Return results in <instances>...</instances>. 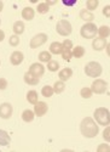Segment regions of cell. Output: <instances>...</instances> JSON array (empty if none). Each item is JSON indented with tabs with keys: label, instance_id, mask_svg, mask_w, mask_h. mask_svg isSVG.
I'll use <instances>...</instances> for the list:
<instances>
[{
	"label": "cell",
	"instance_id": "1",
	"mask_svg": "<svg viewBox=\"0 0 110 152\" xmlns=\"http://www.w3.org/2000/svg\"><path fill=\"white\" fill-rule=\"evenodd\" d=\"M80 130H81V134L85 137H88V139L94 137L96 135H98V133H99L98 125L96 124V122L91 117H86V118H83L81 121Z\"/></svg>",
	"mask_w": 110,
	"mask_h": 152
},
{
	"label": "cell",
	"instance_id": "2",
	"mask_svg": "<svg viewBox=\"0 0 110 152\" xmlns=\"http://www.w3.org/2000/svg\"><path fill=\"white\" fill-rule=\"evenodd\" d=\"M94 119L97 121V123L101 125H109L110 124V112L108 108L105 107H99L94 111Z\"/></svg>",
	"mask_w": 110,
	"mask_h": 152
},
{
	"label": "cell",
	"instance_id": "3",
	"mask_svg": "<svg viewBox=\"0 0 110 152\" xmlns=\"http://www.w3.org/2000/svg\"><path fill=\"white\" fill-rule=\"evenodd\" d=\"M103 72V67L101 63L96 62V61H92V62H88L86 66H85V73H86V75H88V77L91 78H97L99 77V75L102 74Z\"/></svg>",
	"mask_w": 110,
	"mask_h": 152
},
{
	"label": "cell",
	"instance_id": "4",
	"mask_svg": "<svg viewBox=\"0 0 110 152\" xmlns=\"http://www.w3.org/2000/svg\"><path fill=\"white\" fill-rule=\"evenodd\" d=\"M97 31H98V28H97L96 24L92 23V22H90V23H85L83 26L81 27L80 34H81L82 38H85V39H91V38H94L96 37Z\"/></svg>",
	"mask_w": 110,
	"mask_h": 152
},
{
	"label": "cell",
	"instance_id": "5",
	"mask_svg": "<svg viewBox=\"0 0 110 152\" xmlns=\"http://www.w3.org/2000/svg\"><path fill=\"white\" fill-rule=\"evenodd\" d=\"M56 31L59 35H63V37H68L73 32V27H71V24L69 21L67 20H60L57 22L56 24Z\"/></svg>",
	"mask_w": 110,
	"mask_h": 152
},
{
	"label": "cell",
	"instance_id": "6",
	"mask_svg": "<svg viewBox=\"0 0 110 152\" xmlns=\"http://www.w3.org/2000/svg\"><path fill=\"white\" fill-rule=\"evenodd\" d=\"M106 89H108V83L103 79H96L91 86L92 93H96V94H104Z\"/></svg>",
	"mask_w": 110,
	"mask_h": 152
},
{
	"label": "cell",
	"instance_id": "7",
	"mask_svg": "<svg viewBox=\"0 0 110 152\" xmlns=\"http://www.w3.org/2000/svg\"><path fill=\"white\" fill-rule=\"evenodd\" d=\"M47 34L45 33H39V34H36L35 37H33L32 39H30V48L32 49H36V48H39L41 45H44L46 42H47Z\"/></svg>",
	"mask_w": 110,
	"mask_h": 152
},
{
	"label": "cell",
	"instance_id": "8",
	"mask_svg": "<svg viewBox=\"0 0 110 152\" xmlns=\"http://www.w3.org/2000/svg\"><path fill=\"white\" fill-rule=\"evenodd\" d=\"M12 112H14V108H12L11 104L4 102V104L0 105V118L9 119L12 116Z\"/></svg>",
	"mask_w": 110,
	"mask_h": 152
},
{
	"label": "cell",
	"instance_id": "9",
	"mask_svg": "<svg viewBox=\"0 0 110 152\" xmlns=\"http://www.w3.org/2000/svg\"><path fill=\"white\" fill-rule=\"evenodd\" d=\"M28 73H30L32 75H34L36 78H40L45 73V67L42 66V63H33V65H30V67H29Z\"/></svg>",
	"mask_w": 110,
	"mask_h": 152
},
{
	"label": "cell",
	"instance_id": "10",
	"mask_svg": "<svg viewBox=\"0 0 110 152\" xmlns=\"http://www.w3.org/2000/svg\"><path fill=\"white\" fill-rule=\"evenodd\" d=\"M47 111H48V106H47V104L46 102H42V101H38L35 105H34V113L36 116H39V117H42V116H45L46 113H47Z\"/></svg>",
	"mask_w": 110,
	"mask_h": 152
},
{
	"label": "cell",
	"instance_id": "11",
	"mask_svg": "<svg viewBox=\"0 0 110 152\" xmlns=\"http://www.w3.org/2000/svg\"><path fill=\"white\" fill-rule=\"evenodd\" d=\"M106 45L108 43H106V39H104V38H96L92 43V48L96 51H102V50L106 48Z\"/></svg>",
	"mask_w": 110,
	"mask_h": 152
},
{
	"label": "cell",
	"instance_id": "12",
	"mask_svg": "<svg viewBox=\"0 0 110 152\" xmlns=\"http://www.w3.org/2000/svg\"><path fill=\"white\" fill-rule=\"evenodd\" d=\"M23 60H24V55L21 51H14L10 56V62H11V65H14V66L21 65Z\"/></svg>",
	"mask_w": 110,
	"mask_h": 152
},
{
	"label": "cell",
	"instance_id": "13",
	"mask_svg": "<svg viewBox=\"0 0 110 152\" xmlns=\"http://www.w3.org/2000/svg\"><path fill=\"white\" fill-rule=\"evenodd\" d=\"M71 75H73V69L69 68V67L63 68L62 71L58 73V77H59V80H60V82H67V80H69Z\"/></svg>",
	"mask_w": 110,
	"mask_h": 152
},
{
	"label": "cell",
	"instance_id": "14",
	"mask_svg": "<svg viewBox=\"0 0 110 152\" xmlns=\"http://www.w3.org/2000/svg\"><path fill=\"white\" fill-rule=\"evenodd\" d=\"M34 15H35V11L32 7H24L22 10V17L26 21H32L34 18Z\"/></svg>",
	"mask_w": 110,
	"mask_h": 152
},
{
	"label": "cell",
	"instance_id": "15",
	"mask_svg": "<svg viewBox=\"0 0 110 152\" xmlns=\"http://www.w3.org/2000/svg\"><path fill=\"white\" fill-rule=\"evenodd\" d=\"M11 142V137L10 135L0 129V146H9Z\"/></svg>",
	"mask_w": 110,
	"mask_h": 152
},
{
	"label": "cell",
	"instance_id": "16",
	"mask_svg": "<svg viewBox=\"0 0 110 152\" xmlns=\"http://www.w3.org/2000/svg\"><path fill=\"white\" fill-rule=\"evenodd\" d=\"M80 17H81V20L86 21L87 23H90V22H92L94 20V15L92 14V12L87 11V10H81L80 11Z\"/></svg>",
	"mask_w": 110,
	"mask_h": 152
},
{
	"label": "cell",
	"instance_id": "17",
	"mask_svg": "<svg viewBox=\"0 0 110 152\" xmlns=\"http://www.w3.org/2000/svg\"><path fill=\"white\" fill-rule=\"evenodd\" d=\"M12 29H14V33L15 35H19L24 32V29H26V27H24V23L22 21H17L14 23V27H12Z\"/></svg>",
	"mask_w": 110,
	"mask_h": 152
},
{
	"label": "cell",
	"instance_id": "18",
	"mask_svg": "<svg viewBox=\"0 0 110 152\" xmlns=\"http://www.w3.org/2000/svg\"><path fill=\"white\" fill-rule=\"evenodd\" d=\"M24 82H26L28 85H36L39 83V78H36L34 77V75H32L30 73H26L24 74Z\"/></svg>",
	"mask_w": 110,
	"mask_h": 152
},
{
	"label": "cell",
	"instance_id": "19",
	"mask_svg": "<svg viewBox=\"0 0 110 152\" xmlns=\"http://www.w3.org/2000/svg\"><path fill=\"white\" fill-rule=\"evenodd\" d=\"M62 44L58 43V42H55L50 45V53H52L53 55H59L60 53H62Z\"/></svg>",
	"mask_w": 110,
	"mask_h": 152
},
{
	"label": "cell",
	"instance_id": "20",
	"mask_svg": "<svg viewBox=\"0 0 110 152\" xmlns=\"http://www.w3.org/2000/svg\"><path fill=\"white\" fill-rule=\"evenodd\" d=\"M34 117H35V113L33 111H30V110H26V111H23V113H22V119L24 122H27V123L33 122Z\"/></svg>",
	"mask_w": 110,
	"mask_h": 152
},
{
	"label": "cell",
	"instance_id": "21",
	"mask_svg": "<svg viewBox=\"0 0 110 152\" xmlns=\"http://www.w3.org/2000/svg\"><path fill=\"white\" fill-rule=\"evenodd\" d=\"M71 55H73V57H75V58H81L85 55V48L83 46L74 48V50L71 51Z\"/></svg>",
	"mask_w": 110,
	"mask_h": 152
},
{
	"label": "cell",
	"instance_id": "22",
	"mask_svg": "<svg viewBox=\"0 0 110 152\" xmlns=\"http://www.w3.org/2000/svg\"><path fill=\"white\" fill-rule=\"evenodd\" d=\"M27 100H28V102H29V104L35 105L36 102H38V93H36L35 90H30V91H28V94H27Z\"/></svg>",
	"mask_w": 110,
	"mask_h": 152
},
{
	"label": "cell",
	"instance_id": "23",
	"mask_svg": "<svg viewBox=\"0 0 110 152\" xmlns=\"http://www.w3.org/2000/svg\"><path fill=\"white\" fill-rule=\"evenodd\" d=\"M53 93H57V94H62L63 91H64V89H65V85H64V82H60V80H58V82H56L55 83V85H53Z\"/></svg>",
	"mask_w": 110,
	"mask_h": 152
},
{
	"label": "cell",
	"instance_id": "24",
	"mask_svg": "<svg viewBox=\"0 0 110 152\" xmlns=\"http://www.w3.org/2000/svg\"><path fill=\"white\" fill-rule=\"evenodd\" d=\"M97 33L99 34V38H104V39H106V38L110 35V28L108 26H102L101 28H98Z\"/></svg>",
	"mask_w": 110,
	"mask_h": 152
},
{
	"label": "cell",
	"instance_id": "25",
	"mask_svg": "<svg viewBox=\"0 0 110 152\" xmlns=\"http://www.w3.org/2000/svg\"><path fill=\"white\" fill-rule=\"evenodd\" d=\"M59 68V63L55 60H50L47 62V69L50 71V72H57Z\"/></svg>",
	"mask_w": 110,
	"mask_h": 152
},
{
	"label": "cell",
	"instance_id": "26",
	"mask_svg": "<svg viewBox=\"0 0 110 152\" xmlns=\"http://www.w3.org/2000/svg\"><path fill=\"white\" fill-rule=\"evenodd\" d=\"M98 4H99V1L98 0H87L86 1V10L87 11H93V10H96L97 7H98Z\"/></svg>",
	"mask_w": 110,
	"mask_h": 152
},
{
	"label": "cell",
	"instance_id": "27",
	"mask_svg": "<svg viewBox=\"0 0 110 152\" xmlns=\"http://www.w3.org/2000/svg\"><path fill=\"white\" fill-rule=\"evenodd\" d=\"M41 94H42V96H45V97H51V96L53 95V89H52V86H50V85H45V86H42Z\"/></svg>",
	"mask_w": 110,
	"mask_h": 152
},
{
	"label": "cell",
	"instance_id": "28",
	"mask_svg": "<svg viewBox=\"0 0 110 152\" xmlns=\"http://www.w3.org/2000/svg\"><path fill=\"white\" fill-rule=\"evenodd\" d=\"M36 10H38L39 14L44 15V14H47V12L50 11V6H48V5H47V4L44 1V3H40V4L38 5V7H36Z\"/></svg>",
	"mask_w": 110,
	"mask_h": 152
},
{
	"label": "cell",
	"instance_id": "29",
	"mask_svg": "<svg viewBox=\"0 0 110 152\" xmlns=\"http://www.w3.org/2000/svg\"><path fill=\"white\" fill-rule=\"evenodd\" d=\"M51 60V54L48 53V51H42V53H40L39 54V61L40 62H48Z\"/></svg>",
	"mask_w": 110,
	"mask_h": 152
},
{
	"label": "cell",
	"instance_id": "30",
	"mask_svg": "<svg viewBox=\"0 0 110 152\" xmlns=\"http://www.w3.org/2000/svg\"><path fill=\"white\" fill-rule=\"evenodd\" d=\"M92 90H91V88H82L81 91H80V95L83 97V99H90L92 96Z\"/></svg>",
	"mask_w": 110,
	"mask_h": 152
},
{
	"label": "cell",
	"instance_id": "31",
	"mask_svg": "<svg viewBox=\"0 0 110 152\" xmlns=\"http://www.w3.org/2000/svg\"><path fill=\"white\" fill-rule=\"evenodd\" d=\"M62 57L64 61H70L71 60V50H68V49H62Z\"/></svg>",
	"mask_w": 110,
	"mask_h": 152
},
{
	"label": "cell",
	"instance_id": "32",
	"mask_svg": "<svg viewBox=\"0 0 110 152\" xmlns=\"http://www.w3.org/2000/svg\"><path fill=\"white\" fill-rule=\"evenodd\" d=\"M9 43L11 46H17L19 44V38L18 35H11L10 39H9Z\"/></svg>",
	"mask_w": 110,
	"mask_h": 152
},
{
	"label": "cell",
	"instance_id": "33",
	"mask_svg": "<svg viewBox=\"0 0 110 152\" xmlns=\"http://www.w3.org/2000/svg\"><path fill=\"white\" fill-rule=\"evenodd\" d=\"M62 48H63V49L71 50V48H73V42L69 40V39H65V40L63 42V44H62Z\"/></svg>",
	"mask_w": 110,
	"mask_h": 152
},
{
	"label": "cell",
	"instance_id": "34",
	"mask_svg": "<svg viewBox=\"0 0 110 152\" xmlns=\"http://www.w3.org/2000/svg\"><path fill=\"white\" fill-rule=\"evenodd\" d=\"M62 4L65 5V6H68V7L69 6L71 7V6H74L76 4V0H62Z\"/></svg>",
	"mask_w": 110,
	"mask_h": 152
},
{
	"label": "cell",
	"instance_id": "35",
	"mask_svg": "<svg viewBox=\"0 0 110 152\" xmlns=\"http://www.w3.org/2000/svg\"><path fill=\"white\" fill-rule=\"evenodd\" d=\"M7 88V80L5 78H0V90H5Z\"/></svg>",
	"mask_w": 110,
	"mask_h": 152
},
{
	"label": "cell",
	"instance_id": "36",
	"mask_svg": "<svg viewBox=\"0 0 110 152\" xmlns=\"http://www.w3.org/2000/svg\"><path fill=\"white\" fill-rule=\"evenodd\" d=\"M97 151H98V152H102V151H110V146H109L108 144H102L101 146H98Z\"/></svg>",
	"mask_w": 110,
	"mask_h": 152
},
{
	"label": "cell",
	"instance_id": "37",
	"mask_svg": "<svg viewBox=\"0 0 110 152\" xmlns=\"http://www.w3.org/2000/svg\"><path fill=\"white\" fill-rule=\"evenodd\" d=\"M103 134H104L103 136H104L105 140H106V141H110V135H109V134H110V128H109L108 125H106V128H105V130H104Z\"/></svg>",
	"mask_w": 110,
	"mask_h": 152
},
{
	"label": "cell",
	"instance_id": "38",
	"mask_svg": "<svg viewBox=\"0 0 110 152\" xmlns=\"http://www.w3.org/2000/svg\"><path fill=\"white\" fill-rule=\"evenodd\" d=\"M103 14H104L105 17H110V6H109V5H106V6L103 9Z\"/></svg>",
	"mask_w": 110,
	"mask_h": 152
},
{
	"label": "cell",
	"instance_id": "39",
	"mask_svg": "<svg viewBox=\"0 0 110 152\" xmlns=\"http://www.w3.org/2000/svg\"><path fill=\"white\" fill-rule=\"evenodd\" d=\"M48 6H51V5H55V4H57V1H56V0H53V1H52V0H48V1H45Z\"/></svg>",
	"mask_w": 110,
	"mask_h": 152
},
{
	"label": "cell",
	"instance_id": "40",
	"mask_svg": "<svg viewBox=\"0 0 110 152\" xmlns=\"http://www.w3.org/2000/svg\"><path fill=\"white\" fill-rule=\"evenodd\" d=\"M4 38H5V33H4V31L0 29V42H3Z\"/></svg>",
	"mask_w": 110,
	"mask_h": 152
},
{
	"label": "cell",
	"instance_id": "41",
	"mask_svg": "<svg viewBox=\"0 0 110 152\" xmlns=\"http://www.w3.org/2000/svg\"><path fill=\"white\" fill-rule=\"evenodd\" d=\"M3 9H4V4H3V1H0V12L3 11Z\"/></svg>",
	"mask_w": 110,
	"mask_h": 152
},
{
	"label": "cell",
	"instance_id": "42",
	"mask_svg": "<svg viewBox=\"0 0 110 152\" xmlns=\"http://www.w3.org/2000/svg\"><path fill=\"white\" fill-rule=\"evenodd\" d=\"M0 23H1V21H0Z\"/></svg>",
	"mask_w": 110,
	"mask_h": 152
}]
</instances>
